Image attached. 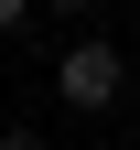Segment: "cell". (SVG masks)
I'll return each mask as SVG.
<instances>
[{
  "label": "cell",
  "instance_id": "cell-1",
  "mask_svg": "<svg viewBox=\"0 0 140 150\" xmlns=\"http://www.w3.org/2000/svg\"><path fill=\"white\" fill-rule=\"evenodd\" d=\"M54 97H65V107H86V118H108V107L129 97V54H118L108 32H75V43L54 54Z\"/></svg>",
  "mask_w": 140,
  "mask_h": 150
},
{
  "label": "cell",
  "instance_id": "cell-2",
  "mask_svg": "<svg viewBox=\"0 0 140 150\" xmlns=\"http://www.w3.org/2000/svg\"><path fill=\"white\" fill-rule=\"evenodd\" d=\"M32 11H43V0H0V32H22V22H32Z\"/></svg>",
  "mask_w": 140,
  "mask_h": 150
},
{
  "label": "cell",
  "instance_id": "cell-3",
  "mask_svg": "<svg viewBox=\"0 0 140 150\" xmlns=\"http://www.w3.org/2000/svg\"><path fill=\"white\" fill-rule=\"evenodd\" d=\"M0 150H54V139H43V129H0Z\"/></svg>",
  "mask_w": 140,
  "mask_h": 150
},
{
  "label": "cell",
  "instance_id": "cell-4",
  "mask_svg": "<svg viewBox=\"0 0 140 150\" xmlns=\"http://www.w3.org/2000/svg\"><path fill=\"white\" fill-rule=\"evenodd\" d=\"M43 11H86V0H43Z\"/></svg>",
  "mask_w": 140,
  "mask_h": 150
}]
</instances>
